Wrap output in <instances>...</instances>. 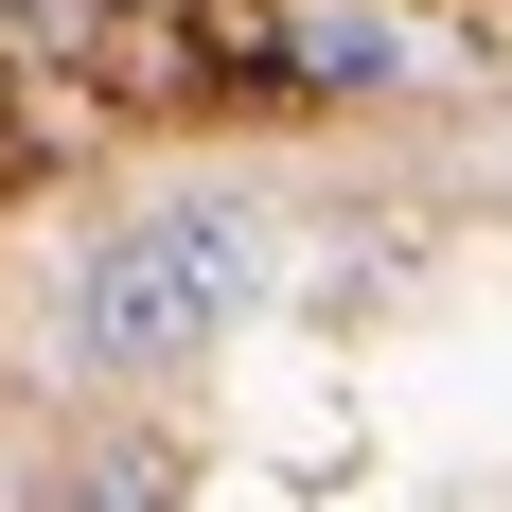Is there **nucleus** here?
Returning a JSON list of instances; mask_svg holds the SVG:
<instances>
[{
    "mask_svg": "<svg viewBox=\"0 0 512 512\" xmlns=\"http://www.w3.org/2000/svg\"><path fill=\"white\" fill-rule=\"evenodd\" d=\"M53 512H177V460H159V442H106V460L53 477Z\"/></svg>",
    "mask_w": 512,
    "mask_h": 512,
    "instance_id": "f03ea898",
    "label": "nucleus"
},
{
    "mask_svg": "<svg viewBox=\"0 0 512 512\" xmlns=\"http://www.w3.org/2000/svg\"><path fill=\"white\" fill-rule=\"evenodd\" d=\"M265 283H283V230H265L248 195H159V212H124V230L71 248V354H89L106 389L195 371Z\"/></svg>",
    "mask_w": 512,
    "mask_h": 512,
    "instance_id": "f257e3e1",
    "label": "nucleus"
},
{
    "mask_svg": "<svg viewBox=\"0 0 512 512\" xmlns=\"http://www.w3.org/2000/svg\"><path fill=\"white\" fill-rule=\"evenodd\" d=\"M301 71H336V89H371V71H407V36H389V18H318V36H301Z\"/></svg>",
    "mask_w": 512,
    "mask_h": 512,
    "instance_id": "7ed1b4c3",
    "label": "nucleus"
}]
</instances>
